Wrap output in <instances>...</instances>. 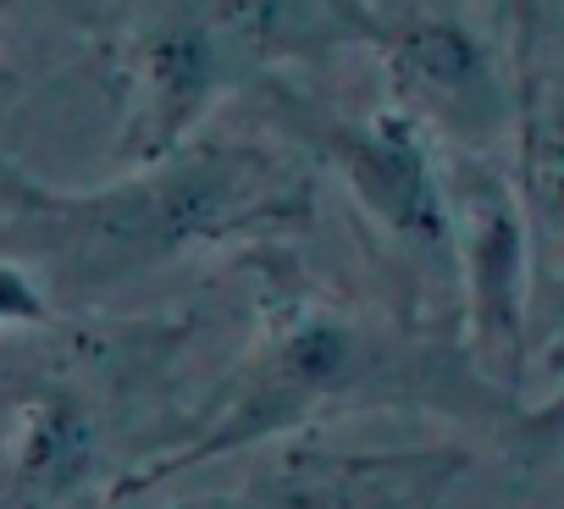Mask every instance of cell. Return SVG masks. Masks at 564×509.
I'll list each match as a JSON object with an SVG mask.
<instances>
[{
  "label": "cell",
  "instance_id": "cell-2",
  "mask_svg": "<svg viewBox=\"0 0 564 509\" xmlns=\"http://www.w3.org/2000/svg\"><path fill=\"white\" fill-rule=\"evenodd\" d=\"M344 161H349V183L355 194L410 243L426 249H454V210L448 194L437 183V166L415 133L410 117H371L360 133L344 139Z\"/></svg>",
  "mask_w": 564,
  "mask_h": 509
},
{
  "label": "cell",
  "instance_id": "cell-5",
  "mask_svg": "<svg viewBox=\"0 0 564 509\" xmlns=\"http://www.w3.org/2000/svg\"><path fill=\"white\" fill-rule=\"evenodd\" d=\"M40 316H45L40 289L18 267H0V322H40Z\"/></svg>",
  "mask_w": 564,
  "mask_h": 509
},
{
  "label": "cell",
  "instance_id": "cell-3",
  "mask_svg": "<svg viewBox=\"0 0 564 509\" xmlns=\"http://www.w3.org/2000/svg\"><path fill=\"white\" fill-rule=\"evenodd\" d=\"M399 62L443 89V95H476L487 84V51L476 45V34H465L459 23H421L399 34Z\"/></svg>",
  "mask_w": 564,
  "mask_h": 509
},
{
  "label": "cell",
  "instance_id": "cell-1",
  "mask_svg": "<svg viewBox=\"0 0 564 509\" xmlns=\"http://www.w3.org/2000/svg\"><path fill=\"white\" fill-rule=\"evenodd\" d=\"M454 243L470 294V333L476 349L509 371L525 355V221L514 194L492 177L465 166L454 183Z\"/></svg>",
  "mask_w": 564,
  "mask_h": 509
},
{
  "label": "cell",
  "instance_id": "cell-4",
  "mask_svg": "<svg viewBox=\"0 0 564 509\" xmlns=\"http://www.w3.org/2000/svg\"><path fill=\"white\" fill-rule=\"evenodd\" d=\"M155 78H161L166 106H172V117H177L188 100H199V89H205V78H210V45H205L199 34H172V40H161V45H155Z\"/></svg>",
  "mask_w": 564,
  "mask_h": 509
},
{
  "label": "cell",
  "instance_id": "cell-6",
  "mask_svg": "<svg viewBox=\"0 0 564 509\" xmlns=\"http://www.w3.org/2000/svg\"><path fill=\"white\" fill-rule=\"evenodd\" d=\"M520 7H525V0H520Z\"/></svg>",
  "mask_w": 564,
  "mask_h": 509
}]
</instances>
